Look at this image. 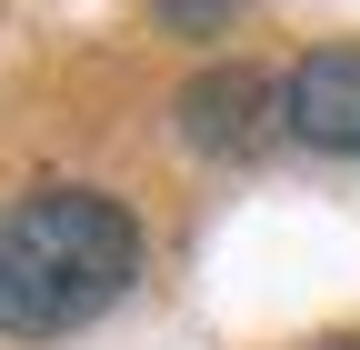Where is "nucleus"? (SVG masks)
Returning a JSON list of instances; mask_svg holds the SVG:
<instances>
[{"label": "nucleus", "instance_id": "1", "mask_svg": "<svg viewBox=\"0 0 360 350\" xmlns=\"http://www.w3.org/2000/svg\"><path fill=\"white\" fill-rule=\"evenodd\" d=\"M141 271V221L110 190H30L0 210V330L51 340L101 320Z\"/></svg>", "mask_w": 360, "mask_h": 350}, {"label": "nucleus", "instance_id": "2", "mask_svg": "<svg viewBox=\"0 0 360 350\" xmlns=\"http://www.w3.org/2000/svg\"><path fill=\"white\" fill-rule=\"evenodd\" d=\"M270 130H290L281 120V80L250 70V60H220V70H200L191 91H180V141H191V150L240 160V150L270 141Z\"/></svg>", "mask_w": 360, "mask_h": 350}, {"label": "nucleus", "instance_id": "3", "mask_svg": "<svg viewBox=\"0 0 360 350\" xmlns=\"http://www.w3.org/2000/svg\"><path fill=\"white\" fill-rule=\"evenodd\" d=\"M281 120L300 130L310 150L360 160V51H310V60L281 80Z\"/></svg>", "mask_w": 360, "mask_h": 350}, {"label": "nucleus", "instance_id": "4", "mask_svg": "<svg viewBox=\"0 0 360 350\" xmlns=\"http://www.w3.org/2000/svg\"><path fill=\"white\" fill-rule=\"evenodd\" d=\"M250 11V0H150V20L160 30H191V40H210V30H231Z\"/></svg>", "mask_w": 360, "mask_h": 350}, {"label": "nucleus", "instance_id": "5", "mask_svg": "<svg viewBox=\"0 0 360 350\" xmlns=\"http://www.w3.org/2000/svg\"><path fill=\"white\" fill-rule=\"evenodd\" d=\"M321 350H360V340H321Z\"/></svg>", "mask_w": 360, "mask_h": 350}]
</instances>
